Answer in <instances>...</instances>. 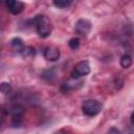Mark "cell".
<instances>
[{"label": "cell", "instance_id": "1", "mask_svg": "<svg viewBox=\"0 0 134 134\" xmlns=\"http://www.w3.org/2000/svg\"><path fill=\"white\" fill-rule=\"evenodd\" d=\"M31 22L35 25L36 30H37L38 35L41 38H47L51 34V31H52V25H51V23L49 22V20L45 16H43V15L36 16L31 20Z\"/></svg>", "mask_w": 134, "mask_h": 134}, {"label": "cell", "instance_id": "2", "mask_svg": "<svg viewBox=\"0 0 134 134\" xmlns=\"http://www.w3.org/2000/svg\"><path fill=\"white\" fill-rule=\"evenodd\" d=\"M103 109V105L100 102L96 99H87L82 104V111L86 116L93 117L100 113Z\"/></svg>", "mask_w": 134, "mask_h": 134}, {"label": "cell", "instance_id": "3", "mask_svg": "<svg viewBox=\"0 0 134 134\" xmlns=\"http://www.w3.org/2000/svg\"><path fill=\"white\" fill-rule=\"evenodd\" d=\"M90 64L88 61H81L79 62L72 69L71 71V77L74 80H77L80 77L86 76L87 74L90 73Z\"/></svg>", "mask_w": 134, "mask_h": 134}, {"label": "cell", "instance_id": "4", "mask_svg": "<svg viewBox=\"0 0 134 134\" xmlns=\"http://www.w3.org/2000/svg\"><path fill=\"white\" fill-rule=\"evenodd\" d=\"M91 28H92V25H91L90 21L87 20V19L77 20L76 23H75V26H74L75 32L81 35V36H87L90 32Z\"/></svg>", "mask_w": 134, "mask_h": 134}, {"label": "cell", "instance_id": "5", "mask_svg": "<svg viewBox=\"0 0 134 134\" xmlns=\"http://www.w3.org/2000/svg\"><path fill=\"white\" fill-rule=\"evenodd\" d=\"M6 6L13 15H19L24 9V3L22 1H18V0H7Z\"/></svg>", "mask_w": 134, "mask_h": 134}, {"label": "cell", "instance_id": "6", "mask_svg": "<svg viewBox=\"0 0 134 134\" xmlns=\"http://www.w3.org/2000/svg\"><path fill=\"white\" fill-rule=\"evenodd\" d=\"M60 54H61L60 50L55 46H48L44 50V58L46 59V61H49V62L57 61L60 58Z\"/></svg>", "mask_w": 134, "mask_h": 134}, {"label": "cell", "instance_id": "7", "mask_svg": "<svg viewBox=\"0 0 134 134\" xmlns=\"http://www.w3.org/2000/svg\"><path fill=\"white\" fill-rule=\"evenodd\" d=\"M23 112H24V108L20 104H14L9 107V113L14 118H19L23 114Z\"/></svg>", "mask_w": 134, "mask_h": 134}, {"label": "cell", "instance_id": "8", "mask_svg": "<svg viewBox=\"0 0 134 134\" xmlns=\"http://www.w3.org/2000/svg\"><path fill=\"white\" fill-rule=\"evenodd\" d=\"M10 44H12V47L16 50V51H18V52H21V50L24 48V43H23V40L21 39V38H14L12 41H10Z\"/></svg>", "mask_w": 134, "mask_h": 134}, {"label": "cell", "instance_id": "9", "mask_svg": "<svg viewBox=\"0 0 134 134\" xmlns=\"http://www.w3.org/2000/svg\"><path fill=\"white\" fill-rule=\"evenodd\" d=\"M35 53H36V49L32 46H24V48L20 52V54L23 58H31L35 55Z\"/></svg>", "mask_w": 134, "mask_h": 134}, {"label": "cell", "instance_id": "10", "mask_svg": "<svg viewBox=\"0 0 134 134\" xmlns=\"http://www.w3.org/2000/svg\"><path fill=\"white\" fill-rule=\"evenodd\" d=\"M42 77H43L45 81H47L48 83H52V82L54 81V79H55V72H54L53 69L45 70V71L43 72V74H42Z\"/></svg>", "mask_w": 134, "mask_h": 134}, {"label": "cell", "instance_id": "11", "mask_svg": "<svg viewBox=\"0 0 134 134\" xmlns=\"http://www.w3.org/2000/svg\"><path fill=\"white\" fill-rule=\"evenodd\" d=\"M132 62H133L132 61V58L129 54H124L120 58V66L122 68H129V67H131Z\"/></svg>", "mask_w": 134, "mask_h": 134}, {"label": "cell", "instance_id": "12", "mask_svg": "<svg viewBox=\"0 0 134 134\" xmlns=\"http://www.w3.org/2000/svg\"><path fill=\"white\" fill-rule=\"evenodd\" d=\"M12 90H13V87L9 83L3 82V83L0 84V92L2 94H9L12 92Z\"/></svg>", "mask_w": 134, "mask_h": 134}, {"label": "cell", "instance_id": "13", "mask_svg": "<svg viewBox=\"0 0 134 134\" xmlns=\"http://www.w3.org/2000/svg\"><path fill=\"white\" fill-rule=\"evenodd\" d=\"M71 1H67V0H55V1H53V5L54 6H57L58 8H66V7H68V6H70L71 5Z\"/></svg>", "mask_w": 134, "mask_h": 134}, {"label": "cell", "instance_id": "14", "mask_svg": "<svg viewBox=\"0 0 134 134\" xmlns=\"http://www.w3.org/2000/svg\"><path fill=\"white\" fill-rule=\"evenodd\" d=\"M68 45L71 49L73 50H76L79 47H80V39L79 38H71L68 42Z\"/></svg>", "mask_w": 134, "mask_h": 134}, {"label": "cell", "instance_id": "15", "mask_svg": "<svg viewBox=\"0 0 134 134\" xmlns=\"http://www.w3.org/2000/svg\"><path fill=\"white\" fill-rule=\"evenodd\" d=\"M107 134H120V131H119L117 128H115V127H112V128H110V129L108 130Z\"/></svg>", "mask_w": 134, "mask_h": 134}, {"label": "cell", "instance_id": "16", "mask_svg": "<svg viewBox=\"0 0 134 134\" xmlns=\"http://www.w3.org/2000/svg\"><path fill=\"white\" fill-rule=\"evenodd\" d=\"M54 134H66V132L64 130H60V131H57Z\"/></svg>", "mask_w": 134, "mask_h": 134}, {"label": "cell", "instance_id": "17", "mask_svg": "<svg viewBox=\"0 0 134 134\" xmlns=\"http://www.w3.org/2000/svg\"><path fill=\"white\" fill-rule=\"evenodd\" d=\"M133 117H134V113L131 114V124H132V125L134 124V119H133Z\"/></svg>", "mask_w": 134, "mask_h": 134}, {"label": "cell", "instance_id": "18", "mask_svg": "<svg viewBox=\"0 0 134 134\" xmlns=\"http://www.w3.org/2000/svg\"><path fill=\"white\" fill-rule=\"evenodd\" d=\"M0 127H1V120H0Z\"/></svg>", "mask_w": 134, "mask_h": 134}]
</instances>
